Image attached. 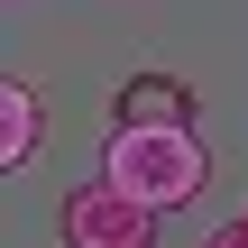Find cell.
I'll return each mask as SVG.
<instances>
[{
	"mask_svg": "<svg viewBox=\"0 0 248 248\" xmlns=\"http://www.w3.org/2000/svg\"><path fill=\"white\" fill-rule=\"evenodd\" d=\"M110 110H120V129H193V92L175 74H129L110 92Z\"/></svg>",
	"mask_w": 248,
	"mask_h": 248,
	"instance_id": "obj_3",
	"label": "cell"
},
{
	"mask_svg": "<svg viewBox=\"0 0 248 248\" xmlns=\"http://www.w3.org/2000/svg\"><path fill=\"white\" fill-rule=\"evenodd\" d=\"M101 184L129 193L138 212H184V202H202L212 156H202L193 129H110V147H101Z\"/></svg>",
	"mask_w": 248,
	"mask_h": 248,
	"instance_id": "obj_1",
	"label": "cell"
},
{
	"mask_svg": "<svg viewBox=\"0 0 248 248\" xmlns=\"http://www.w3.org/2000/svg\"><path fill=\"white\" fill-rule=\"evenodd\" d=\"M55 230H64V248H156V212H138L110 184H74Z\"/></svg>",
	"mask_w": 248,
	"mask_h": 248,
	"instance_id": "obj_2",
	"label": "cell"
},
{
	"mask_svg": "<svg viewBox=\"0 0 248 248\" xmlns=\"http://www.w3.org/2000/svg\"><path fill=\"white\" fill-rule=\"evenodd\" d=\"M202 248H248V212H239V221H221V230H212Z\"/></svg>",
	"mask_w": 248,
	"mask_h": 248,
	"instance_id": "obj_5",
	"label": "cell"
},
{
	"mask_svg": "<svg viewBox=\"0 0 248 248\" xmlns=\"http://www.w3.org/2000/svg\"><path fill=\"white\" fill-rule=\"evenodd\" d=\"M37 138H46L37 92H28L18 74H0V175H9V166H28V156H37Z\"/></svg>",
	"mask_w": 248,
	"mask_h": 248,
	"instance_id": "obj_4",
	"label": "cell"
}]
</instances>
